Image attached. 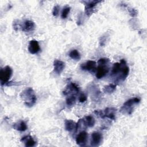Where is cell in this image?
I'll return each instance as SVG.
<instances>
[{"label":"cell","instance_id":"obj_1","mask_svg":"<svg viewBox=\"0 0 147 147\" xmlns=\"http://www.w3.org/2000/svg\"><path fill=\"white\" fill-rule=\"evenodd\" d=\"M20 96L25 100L24 104L29 107L33 106L37 100L33 88L30 87H29L23 91L21 93Z\"/></svg>","mask_w":147,"mask_h":147},{"label":"cell","instance_id":"obj_28","mask_svg":"<svg viewBox=\"0 0 147 147\" xmlns=\"http://www.w3.org/2000/svg\"><path fill=\"white\" fill-rule=\"evenodd\" d=\"M87 96H86L84 94L82 93V94H81L79 96V100L80 102L83 103V102H86V101L87 100Z\"/></svg>","mask_w":147,"mask_h":147},{"label":"cell","instance_id":"obj_12","mask_svg":"<svg viewBox=\"0 0 147 147\" xmlns=\"http://www.w3.org/2000/svg\"><path fill=\"white\" fill-rule=\"evenodd\" d=\"M20 28L22 30L26 32H29L33 30L35 28L34 22L30 20H25L22 25H21Z\"/></svg>","mask_w":147,"mask_h":147},{"label":"cell","instance_id":"obj_5","mask_svg":"<svg viewBox=\"0 0 147 147\" xmlns=\"http://www.w3.org/2000/svg\"><path fill=\"white\" fill-rule=\"evenodd\" d=\"M96 63L94 60H88L80 65V68L82 70L87 71L94 73L96 71Z\"/></svg>","mask_w":147,"mask_h":147},{"label":"cell","instance_id":"obj_9","mask_svg":"<svg viewBox=\"0 0 147 147\" xmlns=\"http://www.w3.org/2000/svg\"><path fill=\"white\" fill-rule=\"evenodd\" d=\"M109 68L106 65H99L96 68V77L97 79H100L104 77L109 72Z\"/></svg>","mask_w":147,"mask_h":147},{"label":"cell","instance_id":"obj_15","mask_svg":"<svg viewBox=\"0 0 147 147\" xmlns=\"http://www.w3.org/2000/svg\"><path fill=\"white\" fill-rule=\"evenodd\" d=\"M21 141L24 142L25 146L26 147H32L35 146L36 144V142L30 136H26L22 137L21 140Z\"/></svg>","mask_w":147,"mask_h":147},{"label":"cell","instance_id":"obj_14","mask_svg":"<svg viewBox=\"0 0 147 147\" xmlns=\"http://www.w3.org/2000/svg\"><path fill=\"white\" fill-rule=\"evenodd\" d=\"M103 112L105 118H108L111 120L115 119V114L117 112L116 109L114 107H107Z\"/></svg>","mask_w":147,"mask_h":147},{"label":"cell","instance_id":"obj_24","mask_svg":"<svg viewBox=\"0 0 147 147\" xmlns=\"http://www.w3.org/2000/svg\"><path fill=\"white\" fill-rule=\"evenodd\" d=\"M110 62V60L107 58H101L98 61V64L99 65H106Z\"/></svg>","mask_w":147,"mask_h":147},{"label":"cell","instance_id":"obj_3","mask_svg":"<svg viewBox=\"0 0 147 147\" xmlns=\"http://www.w3.org/2000/svg\"><path fill=\"white\" fill-rule=\"evenodd\" d=\"M12 74L13 70L11 68L9 65H6L1 69L0 79L2 85L7 83L9 82L12 75Z\"/></svg>","mask_w":147,"mask_h":147},{"label":"cell","instance_id":"obj_6","mask_svg":"<svg viewBox=\"0 0 147 147\" xmlns=\"http://www.w3.org/2000/svg\"><path fill=\"white\" fill-rule=\"evenodd\" d=\"M88 134L85 131L80 132L76 137V142L80 146H84L86 145L87 141Z\"/></svg>","mask_w":147,"mask_h":147},{"label":"cell","instance_id":"obj_21","mask_svg":"<svg viewBox=\"0 0 147 147\" xmlns=\"http://www.w3.org/2000/svg\"><path fill=\"white\" fill-rule=\"evenodd\" d=\"M69 56L73 60H79L81 58V55L79 52L76 49L71 50L69 53Z\"/></svg>","mask_w":147,"mask_h":147},{"label":"cell","instance_id":"obj_19","mask_svg":"<svg viewBox=\"0 0 147 147\" xmlns=\"http://www.w3.org/2000/svg\"><path fill=\"white\" fill-rule=\"evenodd\" d=\"M86 126L87 127H92L94 126L95 123V120L94 118L91 115H87L85 117V118L84 119Z\"/></svg>","mask_w":147,"mask_h":147},{"label":"cell","instance_id":"obj_7","mask_svg":"<svg viewBox=\"0 0 147 147\" xmlns=\"http://www.w3.org/2000/svg\"><path fill=\"white\" fill-rule=\"evenodd\" d=\"M65 63L61 60L56 59L53 61V70L57 75H60L65 68Z\"/></svg>","mask_w":147,"mask_h":147},{"label":"cell","instance_id":"obj_2","mask_svg":"<svg viewBox=\"0 0 147 147\" xmlns=\"http://www.w3.org/2000/svg\"><path fill=\"white\" fill-rule=\"evenodd\" d=\"M140 102V99L134 97L125 102L120 109V111L123 114H131L133 111L134 105L138 104Z\"/></svg>","mask_w":147,"mask_h":147},{"label":"cell","instance_id":"obj_23","mask_svg":"<svg viewBox=\"0 0 147 147\" xmlns=\"http://www.w3.org/2000/svg\"><path fill=\"white\" fill-rule=\"evenodd\" d=\"M70 10H71V7H67L63 9L61 14V17L63 19H65L67 17L68 14L70 12Z\"/></svg>","mask_w":147,"mask_h":147},{"label":"cell","instance_id":"obj_26","mask_svg":"<svg viewBox=\"0 0 147 147\" xmlns=\"http://www.w3.org/2000/svg\"><path fill=\"white\" fill-rule=\"evenodd\" d=\"M60 11V6L59 5H55L53 8L52 14L53 16H57Z\"/></svg>","mask_w":147,"mask_h":147},{"label":"cell","instance_id":"obj_13","mask_svg":"<svg viewBox=\"0 0 147 147\" xmlns=\"http://www.w3.org/2000/svg\"><path fill=\"white\" fill-rule=\"evenodd\" d=\"M126 61L124 59H121L120 62L118 63H115L113 64V68H112V71H111V74L113 75H117L119 74V72L121 73L122 68L125 64H126Z\"/></svg>","mask_w":147,"mask_h":147},{"label":"cell","instance_id":"obj_18","mask_svg":"<svg viewBox=\"0 0 147 147\" xmlns=\"http://www.w3.org/2000/svg\"><path fill=\"white\" fill-rule=\"evenodd\" d=\"M129 73V68L126 65V63L125 64L122 68L121 72V75L119 77L118 79L124 80L128 76Z\"/></svg>","mask_w":147,"mask_h":147},{"label":"cell","instance_id":"obj_4","mask_svg":"<svg viewBox=\"0 0 147 147\" xmlns=\"http://www.w3.org/2000/svg\"><path fill=\"white\" fill-rule=\"evenodd\" d=\"M101 1H83L82 2L84 3L85 6V9L84 11L86 15L88 17H90L91 15H92L94 12L95 8V6L99 3H100Z\"/></svg>","mask_w":147,"mask_h":147},{"label":"cell","instance_id":"obj_17","mask_svg":"<svg viewBox=\"0 0 147 147\" xmlns=\"http://www.w3.org/2000/svg\"><path fill=\"white\" fill-rule=\"evenodd\" d=\"M13 127L14 129H16L17 130H18V131H24L28 128L26 123L23 121H20L18 122L15 123L13 125Z\"/></svg>","mask_w":147,"mask_h":147},{"label":"cell","instance_id":"obj_22","mask_svg":"<svg viewBox=\"0 0 147 147\" xmlns=\"http://www.w3.org/2000/svg\"><path fill=\"white\" fill-rule=\"evenodd\" d=\"M76 96L74 95L68 96L66 99V104L68 107H72L75 105L76 103Z\"/></svg>","mask_w":147,"mask_h":147},{"label":"cell","instance_id":"obj_11","mask_svg":"<svg viewBox=\"0 0 147 147\" xmlns=\"http://www.w3.org/2000/svg\"><path fill=\"white\" fill-rule=\"evenodd\" d=\"M40 50V45L37 40H32L30 41L28 45V51L31 54H36Z\"/></svg>","mask_w":147,"mask_h":147},{"label":"cell","instance_id":"obj_25","mask_svg":"<svg viewBox=\"0 0 147 147\" xmlns=\"http://www.w3.org/2000/svg\"><path fill=\"white\" fill-rule=\"evenodd\" d=\"M94 114L99 118H101L102 119L105 118L104 112L103 111L100 110H94Z\"/></svg>","mask_w":147,"mask_h":147},{"label":"cell","instance_id":"obj_8","mask_svg":"<svg viewBox=\"0 0 147 147\" xmlns=\"http://www.w3.org/2000/svg\"><path fill=\"white\" fill-rule=\"evenodd\" d=\"M102 140V134L98 131H94L91 134V145L92 146H96L99 145Z\"/></svg>","mask_w":147,"mask_h":147},{"label":"cell","instance_id":"obj_20","mask_svg":"<svg viewBox=\"0 0 147 147\" xmlns=\"http://www.w3.org/2000/svg\"><path fill=\"white\" fill-rule=\"evenodd\" d=\"M116 84H109L105 86L103 88V91L106 94H111L114 92L116 90Z\"/></svg>","mask_w":147,"mask_h":147},{"label":"cell","instance_id":"obj_27","mask_svg":"<svg viewBox=\"0 0 147 147\" xmlns=\"http://www.w3.org/2000/svg\"><path fill=\"white\" fill-rule=\"evenodd\" d=\"M129 12L130 13V15L132 17H136L137 16V11L134 9H129Z\"/></svg>","mask_w":147,"mask_h":147},{"label":"cell","instance_id":"obj_16","mask_svg":"<svg viewBox=\"0 0 147 147\" xmlns=\"http://www.w3.org/2000/svg\"><path fill=\"white\" fill-rule=\"evenodd\" d=\"M76 123L71 119H67L65 121V129L68 131H72L75 130L76 131Z\"/></svg>","mask_w":147,"mask_h":147},{"label":"cell","instance_id":"obj_29","mask_svg":"<svg viewBox=\"0 0 147 147\" xmlns=\"http://www.w3.org/2000/svg\"><path fill=\"white\" fill-rule=\"evenodd\" d=\"M18 22H19V21L18 20H15L13 22V28L16 31H17L19 27L21 26V25H20V24Z\"/></svg>","mask_w":147,"mask_h":147},{"label":"cell","instance_id":"obj_10","mask_svg":"<svg viewBox=\"0 0 147 147\" xmlns=\"http://www.w3.org/2000/svg\"><path fill=\"white\" fill-rule=\"evenodd\" d=\"M79 91V89L78 86L74 83H71L69 84H68L66 87L65 89L63 91V93L64 95H67L71 94H77Z\"/></svg>","mask_w":147,"mask_h":147}]
</instances>
